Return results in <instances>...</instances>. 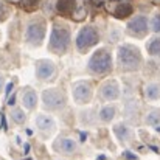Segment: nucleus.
<instances>
[{
    "label": "nucleus",
    "instance_id": "nucleus-17",
    "mask_svg": "<svg viewBox=\"0 0 160 160\" xmlns=\"http://www.w3.org/2000/svg\"><path fill=\"white\" fill-rule=\"evenodd\" d=\"M145 97L149 101H156L160 98V82H149L145 87Z\"/></svg>",
    "mask_w": 160,
    "mask_h": 160
},
{
    "label": "nucleus",
    "instance_id": "nucleus-13",
    "mask_svg": "<svg viewBox=\"0 0 160 160\" xmlns=\"http://www.w3.org/2000/svg\"><path fill=\"white\" fill-rule=\"evenodd\" d=\"M113 134H115V137L118 138V142H121V143L131 142V140H132V135H134L132 129H131L126 123H118V124H115V126H113Z\"/></svg>",
    "mask_w": 160,
    "mask_h": 160
},
{
    "label": "nucleus",
    "instance_id": "nucleus-8",
    "mask_svg": "<svg viewBox=\"0 0 160 160\" xmlns=\"http://www.w3.org/2000/svg\"><path fill=\"white\" fill-rule=\"evenodd\" d=\"M53 149L62 156H73L78 151V143L72 137H59L54 140Z\"/></svg>",
    "mask_w": 160,
    "mask_h": 160
},
{
    "label": "nucleus",
    "instance_id": "nucleus-23",
    "mask_svg": "<svg viewBox=\"0 0 160 160\" xmlns=\"http://www.w3.org/2000/svg\"><path fill=\"white\" fill-rule=\"evenodd\" d=\"M151 30L154 33H160V12H157L151 20Z\"/></svg>",
    "mask_w": 160,
    "mask_h": 160
},
{
    "label": "nucleus",
    "instance_id": "nucleus-24",
    "mask_svg": "<svg viewBox=\"0 0 160 160\" xmlns=\"http://www.w3.org/2000/svg\"><path fill=\"white\" fill-rule=\"evenodd\" d=\"M8 16H9V8H8L3 2H0V22L5 20Z\"/></svg>",
    "mask_w": 160,
    "mask_h": 160
},
{
    "label": "nucleus",
    "instance_id": "nucleus-21",
    "mask_svg": "<svg viewBox=\"0 0 160 160\" xmlns=\"http://www.w3.org/2000/svg\"><path fill=\"white\" fill-rule=\"evenodd\" d=\"M148 53L151 56H156V58H160V38H154L148 42Z\"/></svg>",
    "mask_w": 160,
    "mask_h": 160
},
{
    "label": "nucleus",
    "instance_id": "nucleus-12",
    "mask_svg": "<svg viewBox=\"0 0 160 160\" xmlns=\"http://www.w3.org/2000/svg\"><path fill=\"white\" fill-rule=\"evenodd\" d=\"M34 123H36V128H38L41 132L47 134V135L52 134L54 129H56V121H54L50 115H44V113H41V115L36 117Z\"/></svg>",
    "mask_w": 160,
    "mask_h": 160
},
{
    "label": "nucleus",
    "instance_id": "nucleus-7",
    "mask_svg": "<svg viewBox=\"0 0 160 160\" xmlns=\"http://www.w3.org/2000/svg\"><path fill=\"white\" fill-rule=\"evenodd\" d=\"M42 103L48 109H62L65 106V95L58 89H48L42 93Z\"/></svg>",
    "mask_w": 160,
    "mask_h": 160
},
{
    "label": "nucleus",
    "instance_id": "nucleus-15",
    "mask_svg": "<svg viewBox=\"0 0 160 160\" xmlns=\"http://www.w3.org/2000/svg\"><path fill=\"white\" fill-rule=\"evenodd\" d=\"M20 100H22L23 107H27V109H34L36 104H38V93H36L33 89H23Z\"/></svg>",
    "mask_w": 160,
    "mask_h": 160
},
{
    "label": "nucleus",
    "instance_id": "nucleus-4",
    "mask_svg": "<svg viewBox=\"0 0 160 160\" xmlns=\"http://www.w3.org/2000/svg\"><path fill=\"white\" fill-rule=\"evenodd\" d=\"M100 41V34L98 31L90 27V25H86L79 30L78 36H76V50L81 52V53H86L90 47L97 45Z\"/></svg>",
    "mask_w": 160,
    "mask_h": 160
},
{
    "label": "nucleus",
    "instance_id": "nucleus-9",
    "mask_svg": "<svg viewBox=\"0 0 160 160\" xmlns=\"http://www.w3.org/2000/svg\"><path fill=\"white\" fill-rule=\"evenodd\" d=\"M148 27H149V22H148V17L143 16V14H138L135 17H132L128 23V31L137 38H143L148 31Z\"/></svg>",
    "mask_w": 160,
    "mask_h": 160
},
{
    "label": "nucleus",
    "instance_id": "nucleus-22",
    "mask_svg": "<svg viewBox=\"0 0 160 160\" xmlns=\"http://www.w3.org/2000/svg\"><path fill=\"white\" fill-rule=\"evenodd\" d=\"M19 3H20V6H22L23 9L31 11V9H36V8L39 6L41 0H20Z\"/></svg>",
    "mask_w": 160,
    "mask_h": 160
},
{
    "label": "nucleus",
    "instance_id": "nucleus-5",
    "mask_svg": "<svg viewBox=\"0 0 160 160\" xmlns=\"http://www.w3.org/2000/svg\"><path fill=\"white\" fill-rule=\"evenodd\" d=\"M44 36H45V23H44V20L36 19V20L28 22L27 30H25V41L30 45H33V47L41 45L42 41H44Z\"/></svg>",
    "mask_w": 160,
    "mask_h": 160
},
{
    "label": "nucleus",
    "instance_id": "nucleus-11",
    "mask_svg": "<svg viewBox=\"0 0 160 160\" xmlns=\"http://www.w3.org/2000/svg\"><path fill=\"white\" fill-rule=\"evenodd\" d=\"M56 75V65L48 59H42L36 65V76L41 81H48Z\"/></svg>",
    "mask_w": 160,
    "mask_h": 160
},
{
    "label": "nucleus",
    "instance_id": "nucleus-3",
    "mask_svg": "<svg viewBox=\"0 0 160 160\" xmlns=\"http://www.w3.org/2000/svg\"><path fill=\"white\" fill-rule=\"evenodd\" d=\"M70 45V30L62 25H53L52 36H50V50L53 53L62 54L67 52Z\"/></svg>",
    "mask_w": 160,
    "mask_h": 160
},
{
    "label": "nucleus",
    "instance_id": "nucleus-10",
    "mask_svg": "<svg viewBox=\"0 0 160 160\" xmlns=\"http://www.w3.org/2000/svg\"><path fill=\"white\" fill-rule=\"evenodd\" d=\"M98 97L101 101H112V100H117L120 97V86L115 79H110L106 81L101 87H100V92H98Z\"/></svg>",
    "mask_w": 160,
    "mask_h": 160
},
{
    "label": "nucleus",
    "instance_id": "nucleus-19",
    "mask_svg": "<svg viewBox=\"0 0 160 160\" xmlns=\"http://www.w3.org/2000/svg\"><path fill=\"white\" fill-rule=\"evenodd\" d=\"M9 118H11V121L12 123H16V124H23L25 121H27V115H25V112L22 110V109H19V107H12L11 110H9Z\"/></svg>",
    "mask_w": 160,
    "mask_h": 160
},
{
    "label": "nucleus",
    "instance_id": "nucleus-14",
    "mask_svg": "<svg viewBox=\"0 0 160 160\" xmlns=\"http://www.w3.org/2000/svg\"><path fill=\"white\" fill-rule=\"evenodd\" d=\"M76 6H78L76 0H58V3H56V11H58L59 14H62V16H70V14L75 12Z\"/></svg>",
    "mask_w": 160,
    "mask_h": 160
},
{
    "label": "nucleus",
    "instance_id": "nucleus-1",
    "mask_svg": "<svg viewBox=\"0 0 160 160\" xmlns=\"http://www.w3.org/2000/svg\"><path fill=\"white\" fill-rule=\"evenodd\" d=\"M117 61L120 68H123L124 72H135L140 68L142 65V53L138 52L137 47L134 45H121L117 52Z\"/></svg>",
    "mask_w": 160,
    "mask_h": 160
},
{
    "label": "nucleus",
    "instance_id": "nucleus-18",
    "mask_svg": "<svg viewBox=\"0 0 160 160\" xmlns=\"http://www.w3.org/2000/svg\"><path fill=\"white\" fill-rule=\"evenodd\" d=\"M117 115V107L115 106H104L100 109V120L103 123H110Z\"/></svg>",
    "mask_w": 160,
    "mask_h": 160
},
{
    "label": "nucleus",
    "instance_id": "nucleus-25",
    "mask_svg": "<svg viewBox=\"0 0 160 160\" xmlns=\"http://www.w3.org/2000/svg\"><path fill=\"white\" fill-rule=\"evenodd\" d=\"M81 118H82V123H84V124H92V123H90V120L93 121V117H92V112H90V110H86V112H82Z\"/></svg>",
    "mask_w": 160,
    "mask_h": 160
},
{
    "label": "nucleus",
    "instance_id": "nucleus-20",
    "mask_svg": "<svg viewBox=\"0 0 160 160\" xmlns=\"http://www.w3.org/2000/svg\"><path fill=\"white\" fill-rule=\"evenodd\" d=\"M145 123L148 126H157L160 123V109H151L145 117Z\"/></svg>",
    "mask_w": 160,
    "mask_h": 160
},
{
    "label": "nucleus",
    "instance_id": "nucleus-16",
    "mask_svg": "<svg viewBox=\"0 0 160 160\" xmlns=\"http://www.w3.org/2000/svg\"><path fill=\"white\" fill-rule=\"evenodd\" d=\"M112 12H113V16H115L117 19H126L128 16L132 14V5L128 3V2H121V3H118V5L113 8Z\"/></svg>",
    "mask_w": 160,
    "mask_h": 160
},
{
    "label": "nucleus",
    "instance_id": "nucleus-26",
    "mask_svg": "<svg viewBox=\"0 0 160 160\" xmlns=\"http://www.w3.org/2000/svg\"><path fill=\"white\" fill-rule=\"evenodd\" d=\"M3 87H5V78H3V75H0V92L3 90Z\"/></svg>",
    "mask_w": 160,
    "mask_h": 160
},
{
    "label": "nucleus",
    "instance_id": "nucleus-6",
    "mask_svg": "<svg viewBox=\"0 0 160 160\" xmlns=\"http://www.w3.org/2000/svg\"><path fill=\"white\" fill-rule=\"evenodd\" d=\"M72 93H73V98H75L76 104H87L92 100L93 90H92L90 82H87V81H78V82L73 84Z\"/></svg>",
    "mask_w": 160,
    "mask_h": 160
},
{
    "label": "nucleus",
    "instance_id": "nucleus-2",
    "mask_svg": "<svg viewBox=\"0 0 160 160\" xmlns=\"http://www.w3.org/2000/svg\"><path fill=\"white\" fill-rule=\"evenodd\" d=\"M87 68L93 75H106L112 70V56L106 48H100L92 54Z\"/></svg>",
    "mask_w": 160,
    "mask_h": 160
},
{
    "label": "nucleus",
    "instance_id": "nucleus-27",
    "mask_svg": "<svg viewBox=\"0 0 160 160\" xmlns=\"http://www.w3.org/2000/svg\"><path fill=\"white\" fill-rule=\"evenodd\" d=\"M11 2H20V0H11Z\"/></svg>",
    "mask_w": 160,
    "mask_h": 160
}]
</instances>
